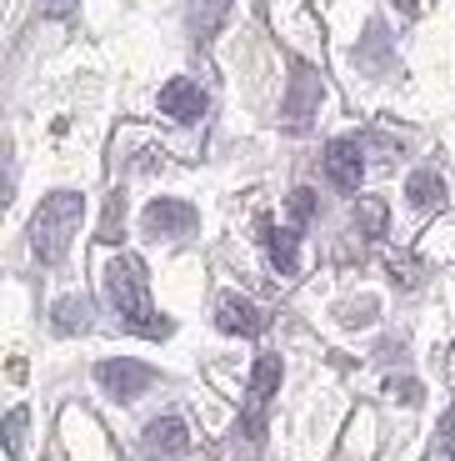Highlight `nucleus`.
<instances>
[{
	"instance_id": "f257e3e1",
	"label": "nucleus",
	"mask_w": 455,
	"mask_h": 461,
	"mask_svg": "<svg viewBox=\"0 0 455 461\" xmlns=\"http://www.w3.org/2000/svg\"><path fill=\"white\" fill-rule=\"evenodd\" d=\"M105 301L115 306V316L140 336H165L171 321H160L156 306H150V291H146V266L136 256H115L105 266Z\"/></svg>"
},
{
	"instance_id": "f03ea898",
	"label": "nucleus",
	"mask_w": 455,
	"mask_h": 461,
	"mask_svg": "<svg viewBox=\"0 0 455 461\" xmlns=\"http://www.w3.org/2000/svg\"><path fill=\"white\" fill-rule=\"evenodd\" d=\"M80 216H85V201L76 191H56V196L40 201V211L31 221V246L46 266H56L70 251V241H76V230H80Z\"/></svg>"
},
{
	"instance_id": "7ed1b4c3",
	"label": "nucleus",
	"mask_w": 455,
	"mask_h": 461,
	"mask_svg": "<svg viewBox=\"0 0 455 461\" xmlns=\"http://www.w3.org/2000/svg\"><path fill=\"white\" fill-rule=\"evenodd\" d=\"M95 381H101L111 396H120V402H136V396H146L150 386H156V371H150L146 361L120 357V361H101V366H95Z\"/></svg>"
},
{
	"instance_id": "20e7f679",
	"label": "nucleus",
	"mask_w": 455,
	"mask_h": 461,
	"mask_svg": "<svg viewBox=\"0 0 455 461\" xmlns=\"http://www.w3.org/2000/svg\"><path fill=\"white\" fill-rule=\"evenodd\" d=\"M146 230L150 236H191L195 226H201V211L191 206V201H171V196H160L146 206Z\"/></svg>"
},
{
	"instance_id": "39448f33",
	"label": "nucleus",
	"mask_w": 455,
	"mask_h": 461,
	"mask_svg": "<svg viewBox=\"0 0 455 461\" xmlns=\"http://www.w3.org/2000/svg\"><path fill=\"white\" fill-rule=\"evenodd\" d=\"M316 105H320V76L310 66H296L290 70V95H285V121H290V131H306Z\"/></svg>"
},
{
	"instance_id": "423d86ee",
	"label": "nucleus",
	"mask_w": 455,
	"mask_h": 461,
	"mask_svg": "<svg viewBox=\"0 0 455 461\" xmlns=\"http://www.w3.org/2000/svg\"><path fill=\"white\" fill-rule=\"evenodd\" d=\"M216 326L226 336H261L265 331V312L255 306V301H245V296H220L216 301Z\"/></svg>"
},
{
	"instance_id": "0eeeda50",
	"label": "nucleus",
	"mask_w": 455,
	"mask_h": 461,
	"mask_svg": "<svg viewBox=\"0 0 455 461\" xmlns=\"http://www.w3.org/2000/svg\"><path fill=\"white\" fill-rule=\"evenodd\" d=\"M326 176L330 185H341V191H361V176H365V156L355 140H330L326 146Z\"/></svg>"
},
{
	"instance_id": "6e6552de",
	"label": "nucleus",
	"mask_w": 455,
	"mask_h": 461,
	"mask_svg": "<svg viewBox=\"0 0 455 461\" xmlns=\"http://www.w3.org/2000/svg\"><path fill=\"white\" fill-rule=\"evenodd\" d=\"M160 111L171 115V121H201V115H205V91L195 81L160 86Z\"/></svg>"
},
{
	"instance_id": "1a4fd4ad",
	"label": "nucleus",
	"mask_w": 455,
	"mask_h": 461,
	"mask_svg": "<svg viewBox=\"0 0 455 461\" xmlns=\"http://www.w3.org/2000/svg\"><path fill=\"white\" fill-rule=\"evenodd\" d=\"M261 236H265V251H271V266L281 276H290V271H296V226H271V221H265Z\"/></svg>"
},
{
	"instance_id": "9d476101",
	"label": "nucleus",
	"mask_w": 455,
	"mask_h": 461,
	"mask_svg": "<svg viewBox=\"0 0 455 461\" xmlns=\"http://www.w3.org/2000/svg\"><path fill=\"white\" fill-rule=\"evenodd\" d=\"M281 376H285L281 357H261V361H255V371H251V406H255V411H265V402H271V392L281 386Z\"/></svg>"
},
{
	"instance_id": "9b49d317",
	"label": "nucleus",
	"mask_w": 455,
	"mask_h": 461,
	"mask_svg": "<svg viewBox=\"0 0 455 461\" xmlns=\"http://www.w3.org/2000/svg\"><path fill=\"white\" fill-rule=\"evenodd\" d=\"M406 196H410V206H421V211L441 206V201H445V181H441V171H410Z\"/></svg>"
},
{
	"instance_id": "f8f14e48",
	"label": "nucleus",
	"mask_w": 455,
	"mask_h": 461,
	"mask_svg": "<svg viewBox=\"0 0 455 461\" xmlns=\"http://www.w3.org/2000/svg\"><path fill=\"white\" fill-rule=\"evenodd\" d=\"M355 60H361L365 70H380L390 60V35H386V25H380V21L365 25V46H355Z\"/></svg>"
},
{
	"instance_id": "ddd939ff",
	"label": "nucleus",
	"mask_w": 455,
	"mask_h": 461,
	"mask_svg": "<svg viewBox=\"0 0 455 461\" xmlns=\"http://www.w3.org/2000/svg\"><path fill=\"white\" fill-rule=\"evenodd\" d=\"M146 441H150L156 451H185L191 431H185V421H181V416H160V421H150Z\"/></svg>"
},
{
	"instance_id": "4468645a",
	"label": "nucleus",
	"mask_w": 455,
	"mask_h": 461,
	"mask_svg": "<svg viewBox=\"0 0 455 461\" xmlns=\"http://www.w3.org/2000/svg\"><path fill=\"white\" fill-rule=\"evenodd\" d=\"M91 326V306H85V296H66L56 301V331L70 336V331H85Z\"/></svg>"
},
{
	"instance_id": "2eb2a0df",
	"label": "nucleus",
	"mask_w": 455,
	"mask_h": 461,
	"mask_svg": "<svg viewBox=\"0 0 455 461\" xmlns=\"http://www.w3.org/2000/svg\"><path fill=\"white\" fill-rule=\"evenodd\" d=\"M226 11H230V0H195V35L210 41L220 31V21H226Z\"/></svg>"
},
{
	"instance_id": "dca6fc26",
	"label": "nucleus",
	"mask_w": 455,
	"mask_h": 461,
	"mask_svg": "<svg viewBox=\"0 0 455 461\" xmlns=\"http://www.w3.org/2000/svg\"><path fill=\"white\" fill-rule=\"evenodd\" d=\"M355 226H361V236H380V230H386V206H380L376 196H365L361 206H355Z\"/></svg>"
},
{
	"instance_id": "f3484780",
	"label": "nucleus",
	"mask_w": 455,
	"mask_h": 461,
	"mask_svg": "<svg viewBox=\"0 0 455 461\" xmlns=\"http://www.w3.org/2000/svg\"><path fill=\"white\" fill-rule=\"evenodd\" d=\"M310 216H316V191H310V185H300L296 196H290V221H296V226H306Z\"/></svg>"
},
{
	"instance_id": "a211bd4d",
	"label": "nucleus",
	"mask_w": 455,
	"mask_h": 461,
	"mask_svg": "<svg viewBox=\"0 0 455 461\" xmlns=\"http://www.w3.org/2000/svg\"><path fill=\"white\" fill-rule=\"evenodd\" d=\"M120 226H126V201L111 196V211H105V226H101V241H120V236H115Z\"/></svg>"
},
{
	"instance_id": "6ab92c4d",
	"label": "nucleus",
	"mask_w": 455,
	"mask_h": 461,
	"mask_svg": "<svg viewBox=\"0 0 455 461\" xmlns=\"http://www.w3.org/2000/svg\"><path fill=\"white\" fill-rule=\"evenodd\" d=\"M21 431H25V411L15 406V411L5 416V451H11V456H21Z\"/></svg>"
},
{
	"instance_id": "aec40b11",
	"label": "nucleus",
	"mask_w": 455,
	"mask_h": 461,
	"mask_svg": "<svg viewBox=\"0 0 455 461\" xmlns=\"http://www.w3.org/2000/svg\"><path fill=\"white\" fill-rule=\"evenodd\" d=\"M390 396L406 402V406H415V402H421V381H390Z\"/></svg>"
},
{
	"instance_id": "412c9836",
	"label": "nucleus",
	"mask_w": 455,
	"mask_h": 461,
	"mask_svg": "<svg viewBox=\"0 0 455 461\" xmlns=\"http://www.w3.org/2000/svg\"><path fill=\"white\" fill-rule=\"evenodd\" d=\"M80 0H46V15H70Z\"/></svg>"
},
{
	"instance_id": "4be33fe9",
	"label": "nucleus",
	"mask_w": 455,
	"mask_h": 461,
	"mask_svg": "<svg viewBox=\"0 0 455 461\" xmlns=\"http://www.w3.org/2000/svg\"><path fill=\"white\" fill-rule=\"evenodd\" d=\"M445 441H451V451H455V406H451V416H445Z\"/></svg>"
},
{
	"instance_id": "5701e85b",
	"label": "nucleus",
	"mask_w": 455,
	"mask_h": 461,
	"mask_svg": "<svg viewBox=\"0 0 455 461\" xmlns=\"http://www.w3.org/2000/svg\"><path fill=\"white\" fill-rule=\"evenodd\" d=\"M390 5H400V15H415V0H390Z\"/></svg>"
}]
</instances>
